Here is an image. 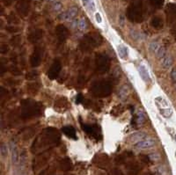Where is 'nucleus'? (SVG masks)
<instances>
[{
  "instance_id": "f257e3e1",
  "label": "nucleus",
  "mask_w": 176,
  "mask_h": 175,
  "mask_svg": "<svg viewBox=\"0 0 176 175\" xmlns=\"http://www.w3.org/2000/svg\"><path fill=\"white\" fill-rule=\"evenodd\" d=\"M59 141H60V134L57 131V129L53 128H48L45 129L41 132V135L34 142L32 150L34 148L35 150L36 149L48 148L50 146H54L59 143Z\"/></svg>"
},
{
  "instance_id": "f03ea898",
  "label": "nucleus",
  "mask_w": 176,
  "mask_h": 175,
  "mask_svg": "<svg viewBox=\"0 0 176 175\" xmlns=\"http://www.w3.org/2000/svg\"><path fill=\"white\" fill-rule=\"evenodd\" d=\"M42 112V105L33 99H27L21 101V118L29 120L40 115Z\"/></svg>"
},
{
  "instance_id": "7ed1b4c3",
  "label": "nucleus",
  "mask_w": 176,
  "mask_h": 175,
  "mask_svg": "<svg viewBox=\"0 0 176 175\" xmlns=\"http://www.w3.org/2000/svg\"><path fill=\"white\" fill-rule=\"evenodd\" d=\"M102 42V37L97 33H89L84 35L80 42L79 48L84 52H90L94 49L100 46Z\"/></svg>"
},
{
  "instance_id": "20e7f679",
  "label": "nucleus",
  "mask_w": 176,
  "mask_h": 175,
  "mask_svg": "<svg viewBox=\"0 0 176 175\" xmlns=\"http://www.w3.org/2000/svg\"><path fill=\"white\" fill-rule=\"evenodd\" d=\"M91 93L98 98H105L111 94L112 85L108 80L95 81L90 87Z\"/></svg>"
},
{
  "instance_id": "39448f33",
  "label": "nucleus",
  "mask_w": 176,
  "mask_h": 175,
  "mask_svg": "<svg viewBox=\"0 0 176 175\" xmlns=\"http://www.w3.org/2000/svg\"><path fill=\"white\" fill-rule=\"evenodd\" d=\"M110 58L108 55L100 53L95 55V68L98 73H107L110 69Z\"/></svg>"
},
{
  "instance_id": "423d86ee",
  "label": "nucleus",
  "mask_w": 176,
  "mask_h": 175,
  "mask_svg": "<svg viewBox=\"0 0 176 175\" xmlns=\"http://www.w3.org/2000/svg\"><path fill=\"white\" fill-rule=\"evenodd\" d=\"M81 128L87 135L94 137L96 140H99L102 137L100 129L97 125H87L85 123H81Z\"/></svg>"
},
{
  "instance_id": "0eeeda50",
  "label": "nucleus",
  "mask_w": 176,
  "mask_h": 175,
  "mask_svg": "<svg viewBox=\"0 0 176 175\" xmlns=\"http://www.w3.org/2000/svg\"><path fill=\"white\" fill-rule=\"evenodd\" d=\"M128 18L132 22H136V23L142 22L143 19H144V15H143L142 9L137 7V6H134V7L129 9Z\"/></svg>"
},
{
  "instance_id": "6e6552de",
  "label": "nucleus",
  "mask_w": 176,
  "mask_h": 175,
  "mask_svg": "<svg viewBox=\"0 0 176 175\" xmlns=\"http://www.w3.org/2000/svg\"><path fill=\"white\" fill-rule=\"evenodd\" d=\"M61 69H62L61 62L58 59L55 60L53 64L50 65L48 72H47L48 78L51 80H55V79H57V77H58V75L61 71Z\"/></svg>"
},
{
  "instance_id": "1a4fd4ad",
  "label": "nucleus",
  "mask_w": 176,
  "mask_h": 175,
  "mask_svg": "<svg viewBox=\"0 0 176 175\" xmlns=\"http://www.w3.org/2000/svg\"><path fill=\"white\" fill-rule=\"evenodd\" d=\"M42 59V49L40 47H35L30 56V64L34 68L38 67L41 63Z\"/></svg>"
},
{
  "instance_id": "9d476101",
  "label": "nucleus",
  "mask_w": 176,
  "mask_h": 175,
  "mask_svg": "<svg viewBox=\"0 0 176 175\" xmlns=\"http://www.w3.org/2000/svg\"><path fill=\"white\" fill-rule=\"evenodd\" d=\"M55 35L58 42L63 43L67 40L69 36V30L64 25H58L55 28Z\"/></svg>"
},
{
  "instance_id": "9b49d317",
  "label": "nucleus",
  "mask_w": 176,
  "mask_h": 175,
  "mask_svg": "<svg viewBox=\"0 0 176 175\" xmlns=\"http://www.w3.org/2000/svg\"><path fill=\"white\" fill-rule=\"evenodd\" d=\"M70 108V105L67 99L64 97H61V98L57 99L55 102L54 108L57 112H60V113L65 112Z\"/></svg>"
},
{
  "instance_id": "f8f14e48",
  "label": "nucleus",
  "mask_w": 176,
  "mask_h": 175,
  "mask_svg": "<svg viewBox=\"0 0 176 175\" xmlns=\"http://www.w3.org/2000/svg\"><path fill=\"white\" fill-rule=\"evenodd\" d=\"M166 18H167V21L169 24H174L176 22V4H170L166 10Z\"/></svg>"
},
{
  "instance_id": "ddd939ff",
  "label": "nucleus",
  "mask_w": 176,
  "mask_h": 175,
  "mask_svg": "<svg viewBox=\"0 0 176 175\" xmlns=\"http://www.w3.org/2000/svg\"><path fill=\"white\" fill-rule=\"evenodd\" d=\"M78 14V8L76 6H72L70 7L68 11L61 13L58 16L59 19H72L73 18H75Z\"/></svg>"
},
{
  "instance_id": "4468645a",
  "label": "nucleus",
  "mask_w": 176,
  "mask_h": 175,
  "mask_svg": "<svg viewBox=\"0 0 176 175\" xmlns=\"http://www.w3.org/2000/svg\"><path fill=\"white\" fill-rule=\"evenodd\" d=\"M42 36H43V30L35 29L28 35V40L31 43H36L41 40Z\"/></svg>"
},
{
  "instance_id": "2eb2a0df",
  "label": "nucleus",
  "mask_w": 176,
  "mask_h": 175,
  "mask_svg": "<svg viewBox=\"0 0 176 175\" xmlns=\"http://www.w3.org/2000/svg\"><path fill=\"white\" fill-rule=\"evenodd\" d=\"M17 10L21 16H27L29 11V3L27 0L20 1L17 5Z\"/></svg>"
},
{
  "instance_id": "dca6fc26",
  "label": "nucleus",
  "mask_w": 176,
  "mask_h": 175,
  "mask_svg": "<svg viewBox=\"0 0 176 175\" xmlns=\"http://www.w3.org/2000/svg\"><path fill=\"white\" fill-rule=\"evenodd\" d=\"M155 145V141L151 138L138 141L135 144V147L138 149H149Z\"/></svg>"
},
{
  "instance_id": "f3484780",
  "label": "nucleus",
  "mask_w": 176,
  "mask_h": 175,
  "mask_svg": "<svg viewBox=\"0 0 176 175\" xmlns=\"http://www.w3.org/2000/svg\"><path fill=\"white\" fill-rule=\"evenodd\" d=\"M73 167L72 162L69 159V158H64L63 159H61L59 162V168L60 170H62L63 172H68L70 171Z\"/></svg>"
},
{
  "instance_id": "a211bd4d",
  "label": "nucleus",
  "mask_w": 176,
  "mask_h": 175,
  "mask_svg": "<svg viewBox=\"0 0 176 175\" xmlns=\"http://www.w3.org/2000/svg\"><path fill=\"white\" fill-rule=\"evenodd\" d=\"M62 132L65 135H67L68 137L71 138V139H74V140H77L78 137L76 135V130L73 127L71 126H66V127H64L62 129Z\"/></svg>"
},
{
  "instance_id": "6ab92c4d",
  "label": "nucleus",
  "mask_w": 176,
  "mask_h": 175,
  "mask_svg": "<svg viewBox=\"0 0 176 175\" xmlns=\"http://www.w3.org/2000/svg\"><path fill=\"white\" fill-rule=\"evenodd\" d=\"M139 75L141 76V78L145 81V82H150L151 81V77H150L149 71L147 70V68L145 67L144 64H141L139 67L137 68Z\"/></svg>"
},
{
  "instance_id": "aec40b11",
  "label": "nucleus",
  "mask_w": 176,
  "mask_h": 175,
  "mask_svg": "<svg viewBox=\"0 0 176 175\" xmlns=\"http://www.w3.org/2000/svg\"><path fill=\"white\" fill-rule=\"evenodd\" d=\"M127 169L129 175H136L139 172V165L136 162H130L127 164Z\"/></svg>"
},
{
  "instance_id": "412c9836",
  "label": "nucleus",
  "mask_w": 176,
  "mask_h": 175,
  "mask_svg": "<svg viewBox=\"0 0 176 175\" xmlns=\"http://www.w3.org/2000/svg\"><path fill=\"white\" fill-rule=\"evenodd\" d=\"M96 158L98 159H94V163L100 167L101 166H106L109 164V159L107 155H99V156H96Z\"/></svg>"
},
{
  "instance_id": "4be33fe9",
  "label": "nucleus",
  "mask_w": 176,
  "mask_h": 175,
  "mask_svg": "<svg viewBox=\"0 0 176 175\" xmlns=\"http://www.w3.org/2000/svg\"><path fill=\"white\" fill-rule=\"evenodd\" d=\"M151 27L155 29H161L164 26V23H163V20L160 17H154L151 20Z\"/></svg>"
},
{
  "instance_id": "5701e85b",
  "label": "nucleus",
  "mask_w": 176,
  "mask_h": 175,
  "mask_svg": "<svg viewBox=\"0 0 176 175\" xmlns=\"http://www.w3.org/2000/svg\"><path fill=\"white\" fill-rule=\"evenodd\" d=\"M145 114L140 112L136 114V117H134V120H132V126L136 127V125H141L145 122Z\"/></svg>"
},
{
  "instance_id": "b1692460",
  "label": "nucleus",
  "mask_w": 176,
  "mask_h": 175,
  "mask_svg": "<svg viewBox=\"0 0 176 175\" xmlns=\"http://www.w3.org/2000/svg\"><path fill=\"white\" fill-rule=\"evenodd\" d=\"M117 51L119 53L120 57L122 59H125L128 57V48L124 45H119L117 48Z\"/></svg>"
},
{
  "instance_id": "393cba45",
  "label": "nucleus",
  "mask_w": 176,
  "mask_h": 175,
  "mask_svg": "<svg viewBox=\"0 0 176 175\" xmlns=\"http://www.w3.org/2000/svg\"><path fill=\"white\" fill-rule=\"evenodd\" d=\"M162 66L165 69H168L172 66L173 64V59L170 55H166L164 58H162V63H161Z\"/></svg>"
},
{
  "instance_id": "a878e982",
  "label": "nucleus",
  "mask_w": 176,
  "mask_h": 175,
  "mask_svg": "<svg viewBox=\"0 0 176 175\" xmlns=\"http://www.w3.org/2000/svg\"><path fill=\"white\" fill-rule=\"evenodd\" d=\"M160 114L165 118H170L173 114V110L169 108H165L160 109Z\"/></svg>"
},
{
  "instance_id": "bb28decb",
  "label": "nucleus",
  "mask_w": 176,
  "mask_h": 175,
  "mask_svg": "<svg viewBox=\"0 0 176 175\" xmlns=\"http://www.w3.org/2000/svg\"><path fill=\"white\" fill-rule=\"evenodd\" d=\"M12 159L15 164L19 161V152H18L17 147L14 144H12Z\"/></svg>"
},
{
  "instance_id": "cd10ccee",
  "label": "nucleus",
  "mask_w": 176,
  "mask_h": 175,
  "mask_svg": "<svg viewBox=\"0 0 176 175\" xmlns=\"http://www.w3.org/2000/svg\"><path fill=\"white\" fill-rule=\"evenodd\" d=\"M39 76V73L37 70H32V71H29L28 73H27L26 75V79L27 80H35Z\"/></svg>"
},
{
  "instance_id": "c85d7f7f",
  "label": "nucleus",
  "mask_w": 176,
  "mask_h": 175,
  "mask_svg": "<svg viewBox=\"0 0 176 175\" xmlns=\"http://www.w3.org/2000/svg\"><path fill=\"white\" fill-rule=\"evenodd\" d=\"M145 135H146V134H145V132L139 131V132H136L134 134H132V135H130V138H131L132 140H140V139L144 138Z\"/></svg>"
},
{
  "instance_id": "c756f323",
  "label": "nucleus",
  "mask_w": 176,
  "mask_h": 175,
  "mask_svg": "<svg viewBox=\"0 0 176 175\" xmlns=\"http://www.w3.org/2000/svg\"><path fill=\"white\" fill-rule=\"evenodd\" d=\"M128 92H129V90H128V87L127 86H122V88L120 89V91H119V97L122 99H124L126 97H127V95H128Z\"/></svg>"
},
{
  "instance_id": "7c9ffc66",
  "label": "nucleus",
  "mask_w": 176,
  "mask_h": 175,
  "mask_svg": "<svg viewBox=\"0 0 176 175\" xmlns=\"http://www.w3.org/2000/svg\"><path fill=\"white\" fill-rule=\"evenodd\" d=\"M160 48V46L159 45L158 42H151V43L150 44V49H151V51H152L153 53H157V52L159 51Z\"/></svg>"
},
{
  "instance_id": "2f4dec72",
  "label": "nucleus",
  "mask_w": 176,
  "mask_h": 175,
  "mask_svg": "<svg viewBox=\"0 0 176 175\" xmlns=\"http://www.w3.org/2000/svg\"><path fill=\"white\" fill-rule=\"evenodd\" d=\"M20 41H21V37H20V35H15V36H13V37L12 38L11 43H12V45H13V46H18V45L20 43Z\"/></svg>"
},
{
  "instance_id": "473e14b6",
  "label": "nucleus",
  "mask_w": 176,
  "mask_h": 175,
  "mask_svg": "<svg viewBox=\"0 0 176 175\" xmlns=\"http://www.w3.org/2000/svg\"><path fill=\"white\" fill-rule=\"evenodd\" d=\"M140 159H141V161L144 162L145 164H147V165L151 164V157H150V156H147V155H141V156H140Z\"/></svg>"
},
{
  "instance_id": "72a5a7b5",
  "label": "nucleus",
  "mask_w": 176,
  "mask_h": 175,
  "mask_svg": "<svg viewBox=\"0 0 176 175\" xmlns=\"http://www.w3.org/2000/svg\"><path fill=\"white\" fill-rule=\"evenodd\" d=\"M166 49H165L163 47H160V49H159V51L156 53V55H158V57H159V58H164V57L166 55Z\"/></svg>"
},
{
  "instance_id": "f704fd0d",
  "label": "nucleus",
  "mask_w": 176,
  "mask_h": 175,
  "mask_svg": "<svg viewBox=\"0 0 176 175\" xmlns=\"http://www.w3.org/2000/svg\"><path fill=\"white\" fill-rule=\"evenodd\" d=\"M7 153H8L7 147H6L5 144H3L1 145V155H2L3 157H5V156H7Z\"/></svg>"
},
{
  "instance_id": "c9c22d12",
  "label": "nucleus",
  "mask_w": 176,
  "mask_h": 175,
  "mask_svg": "<svg viewBox=\"0 0 176 175\" xmlns=\"http://www.w3.org/2000/svg\"><path fill=\"white\" fill-rule=\"evenodd\" d=\"M79 27L81 29V30H84V29H85L86 28V23H85V20L84 19H81L79 21Z\"/></svg>"
},
{
  "instance_id": "e433bc0d",
  "label": "nucleus",
  "mask_w": 176,
  "mask_h": 175,
  "mask_svg": "<svg viewBox=\"0 0 176 175\" xmlns=\"http://www.w3.org/2000/svg\"><path fill=\"white\" fill-rule=\"evenodd\" d=\"M110 175H124L122 174V172L121 170H119L118 168H115V169H112V171L110 172Z\"/></svg>"
},
{
  "instance_id": "4c0bfd02",
  "label": "nucleus",
  "mask_w": 176,
  "mask_h": 175,
  "mask_svg": "<svg viewBox=\"0 0 176 175\" xmlns=\"http://www.w3.org/2000/svg\"><path fill=\"white\" fill-rule=\"evenodd\" d=\"M8 51H9V47L6 44H3L2 47H1V54H6Z\"/></svg>"
},
{
  "instance_id": "58836bf2",
  "label": "nucleus",
  "mask_w": 176,
  "mask_h": 175,
  "mask_svg": "<svg viewBox=\"0 0 176 175\" xmlns=\"http://www.w3.org/2000/svg\"><path fill=\"white\" fill-rule=\"evenodd\" d=\"M5 29L9 32V33H16L19 31V28L15 27L14 26H9V27H5Z\"/></svg>"
},
{
  "instance_id": "ea45409f",
  "label": "nucleus",
  "mask_w": 176,
  "mask_h": 175,
  "mask_svg": "<svg viewBox=\"0 0 176 175\" xmlns=\"http://www.w3.org/2000/svg\"><path fill=\"white\" fill-rule=\"evenodd\" d=\"M53 8L55 11H60L62 9V4L60 2H55L53 5Z\"/></svg>"
},
{
  "instance_id": "a19ab883",
  "label": "nucleus",
  "mask_w": 176,
  "mask_h": 175,
  "mask_svg": "<svg viewBox=\"0 0 176 175\" xmlns=\"http://www.w3.org/2000/svg\"><path fill=\"white\" fill-rule=\"evenodd\" d=\"M163 1H164V0H153V1H152V4H153V5H155L156 7L159 8V7L162 6Z\"/></svg>"
},
{
  "instance_id": "79ce46f5",
  "label": "nucleus",
  "mask_w": 176,
  "mask_h": 175,
  "mask_svg": "<svg viewBox=\"0 0 176 175\" xmlns=\"http://www.w3.org/2000/svg\"><path fill=\"white\" fill-rule=\"evenodd\" d=\"M83 100H84L83 95L81 93H79V94L77 95V97H76V103L77 104H80V103L83 102Z\"/></svg>"
},
{
  "instance_id": "37998d69",
  "label": "nucleus",
  "mask_w": 176,
  "mask_h": 175,
  "mask_svg": "<svg viewBox=\"0 0 176 175\" xmlns=\"http://www.w3.org/2000/svg\"><path fill=\"white\" fill-rule=\"evenodd\" d=\"M95 19L98 23H101L102 22V18H101V15L100 13H95Z\"/></svg>"
},
{
  "instance_id": "c03bdc74",
  "label": "nucleus",
  "mask_w": 176,
  "mask_h": 175,
  "mask_svg": "<svg viewBox=\"0 0 176 175\" xmlns=\"http://www.w3.org/2000/svg\"><path fill=\"white\" fill-rule=\"evenodd\" d=\"M171 78H172V80L175 83L176 82V68H175V69H173V70H172V71H171Z\"/></svg>"
},
{
  "instance_id": "a18cd8bd",
  "label": "nucleus",
  "mask_w": 176,
  "mask_h": 175,
  "mask_svg": "<svg viewBox=\"0 0 176 175\" xmlns=\"http://www.w3.org/2000/svg\"><path fill=\"white\" fill-rule=\"evenodd\" d=\"M13 68V69L12 70V73H13V75L18 76V75H19V74L21 73V71H20V70H19L17 67H15V66H14V67Z\"/></svg>"
},
{
  "instance_id": "49530a36",
  "label": "nucleus",
  "mask_w": 176,
  "mask_h": 175,
  "mask_svg": "<svg viewBox=\"0 0 176 175\" xmlns=\"http://www.w3.org/2000/svg\"><path fill=\"white\" fill-rule=\"evenodd\" d=\"M88 6H89V8H90V10H91V11L94 12L95 11V4H94V1H93V0H90V3H89Z\"/></svg>"
},
{
  "instance_id": "de8ad7c7",
  "label": "nucleus",
  "mask_w": 176,
  "mask_h": 175,
  "mask_svg": "<svg viewBox=\"0 0 176 175\" xmlns=\"http://www.w3.org/2000/svg\"><path fill=\"white\" fill-rule=\"evenodd\" d=\"M143 175H156L155 174H153V173H145V174H144Z\"/></svg>"
},
{
  "instance_id": "09e8293b",
  "label": "nucleus",
  "mask_w": 176,
  "mask_h": 175,
  "mask_svg": "<svg viewBox=\"0 0 176 175\" xmlns=\"http://www.w3.org/2000/svg\"><path fill=\"white\" fill-rule=\"evenodd\" d=\"M48 1H49V2H53V1H55V0H48Z\"/></svg>"
},
{
  "instance_id": "8fccbe9b",
  "label": "nucleus",
  "mask_w": 176,
  "mask_h": 175,
  "mask_svg": "<svg viewBox=\"0 0 176 175\" xmlns=\"http://www.w3.org/2000/svg\"><path fill=\"white\" fill-rule=\"evenodd\" d=\"M175 39H176V31H175Z\"/></svg>"
},
{
  "instance_id": "3c124183",
  "label": "nucleus",
  "mask_w": 176,
  "mask_h": 175,
  "mask_svg": "<svg viewBox=\"0 0 176 175\" xmlns=\"http://www.w3.org/2000/svg\"><path fill=\"white\" fill-rule=\"evenodd\" d=\"M175 141H176V135H175Z\"/></svg>"
},
{
  "instance_id": "603ef678",
  "label": "nucleus",
  "mask_w": 176,
  "mask_h": 175,
  "mask_svg": "<svg viewBox=\"0 0 176 175\" xmlns=\"http://www.w3.org/2000/svg\"><path fill=\"white\" fill-rule=\"evenodd\" d=\"M175 89H176V86H175Z\"/></svg>"
},
{
  "instance_id": "864d4df0",
  "label": "nucleus",
  "mask_w": 176,
  "mask_h": 175,
  "mask_svg": "<svg viewBox=\"0 0 176 175\" xmlns=\"http://www.w3.org/2000/svg\"><path fill=\"white\" fill-rule=\"evenodd\" d=\"M23 175H25V174H23Z\"/></svg>"
}]
</instances>
